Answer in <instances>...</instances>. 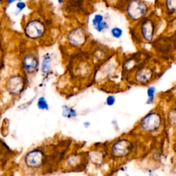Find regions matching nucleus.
<instances>
[{
    "mask_svg": "<svg viewBox=\"0 0 176 176\" xmlns=\"http://www.w3.org/2000/svg\"><path fill=\"white\" fill-rule=\"evenodd\" d=\"M136 136L122 135L107 142L106 148L110 163H125L138 152L139 141Z\"/></svg>",
    "mask_w": 176,
    "mask_h": 176,
    "instance_id": "obj_1",
    "label": "nucleus"
},
{
    "mask_svg": "<svg viewBox=\"0 0 176 176\" xmlns=\"http://www.w3.org/2000/svg\"><path fill=\"white\" fill-rule=\"evenodd\" d=\"M167 127L164 111L158 107L144 115L136 123L133 131L137 137L153 138L160 135Z\"/></svg>",
    "mask_w": 176,
    "mask_h": 176,
    "instance_id": "obj_2",
    "label": "nucleus"
},
{
    "mask_svg": "<svg viewBox=\"0 0 176 176\" xmlns=\"http://www.w3.org/2000/svg\"><path fill=\"white\" fill-rule=\"evenodd\" d=\"M160 18L154 12L151 13L130 30L132 37L136 44H151L157 38L160 29Z\"/></svg>",
    "mask_w": 176,
    "mask_h": 176,
    "instance_id": "obj_3",
    "label": "nucleus"
},
{
    "mask_svg": "<svg viewBox=\"0 0 176 176\" xmlns=\"http://www.w3.org/2000/svg\"><path fill=\"white\" fill-rule=\"evenodd\" d=\"M121 68V61H118L114 55L110 57L100 63L96 65L94 70L92 82L98 85H103L116 76Z\"/></svg>",
    "mask_w": 176,
    "mask_h": 176,
    "instance_id": "obj_4",
    "label": "nucleus"
},
{
    "mask_svg": "<svg viewBox=\"0 0 176 176\" xmlns=\"http://www.w3.org/2000/svg\"><path fill=\"white\" fill-rule=\"evenodd\" d=\"M160 75V71L156 63L151 61V58L142 63L132 75L129 77V82L133 85H149Z\"/></svg>",
    "mask_w": 176,
    "mask_h": 176,
    "instance_id": "obj_5",
    "label": "nucleus"
},
{
    "mask_svg": "<svg viewBox=\"0 0 176 176\" xmlns=\"http://www.w3.org/2000/svg\"><path fill=\"white\" fill-rule=\"evenodd\" d=\"M151 13V6L145 0H127L124 5L125 15L133 25L138 23Z\"/></svg>",
    "mask_w": 176,
    "mask_h": 176,
    "instance_id": "obj_6",
    "label": "nucleus"
},
{
    "mask_svg": "<svg viewBox=\"0 0 176 176\" xmlns=\"http://www.w3.org/2000/svg\"><path fill=\"white\" fill-rule=\"evenodd\" d=\"M151 58V54L148 52L144 51H140L123 58L121 61V70L123 76L128 79L142 63Z\"/></svg>",
    "mask_w": 176,
    "mask_h": 176,
    "instance_id": "obj_7",
    "label": "nucleus"
},
{
    "mask_svg": "<svg viewBox=\"0 0 176 176\" xmlns=\"http://www.w3.org/2000/svg\"><path fill=\"white\" fill-rule=\"evenodd\" d=\"M85 153L87 163L96 168H103L110 162L106 146H92Z\"/></svg>",
    "mask_w": 176,
    "mask_h": 176,
    "instance_id": "obj_8",
    "label": "nucleus"
},
{
    "mask_svg": "<svg viewBox=\"0 0 176 176\" xmlns=\"http://www.w3.org/2000/svg\"><path fill=\"white\" fill-rule=\"evenodd\" d=\"M151 44L153 50L159 57L168 60L173 57L175 50L171 37L156 38Z\"/></svg>",
    "mask_w": 176,
    "mask_h": 176,
    "instance_id": "obj_9",
    "label": "nucleus"
},
{
    "mask_svg": "<svg viewBox=\"0 0 176 176\" xmlns=\"http://www.w3.org/2000/svg\"><path fill=\"white\" fill-rule=\"evenodd\" d=\"M78 61L79 62L76 63V65L74 66V76L80 81H85L87 80H90V79L91 80L94 70L92 65L91 57L89 59L85 57L83 58L81 56Z\"/></svg>",
    "mask_w": 176,
    "mask_h": 176,
    "instance_id": "obj_10",
    "label": "nucleus"
},
{
    "mask_svg": "<svg viewBox=\"0 0 176 176\" xmlns=\"http://www.w3.org/2000/svg\"><path fill=\"white\" fill-rule=\"evenodd\" d=\"M66 39L70 47L79 49L85 46L89 39V35L85 28L76 26L68 32Z\"/></svg>",
    "mask_w": 176,
    "mask_h": 176,
    "instance_id": "obj_11",
    "label": "nucleus"
},
{
    "mask_svg": "<svg viewBox=\"0 0 176 176\" xmlns=\"http://www.w3.org/2000/svg\"><path fill=\"white\" fill-rule=\"evenodd\" d=\"M46 31L45 23L38 18L30 19L24 26V33L30 39L38 40L44 36Z\"/></svg>",
    "mask_w": 176,
    "mask_h": 176,
    "instance_id": "obj_12",
    "label": "nucleus"
},
{
    "mask_svg": "<svg viewBox=\"0 0 176 176\" xmlns=\"http://www.w3.org/2000/svg\"><path fill=\"white\" fill-rule=\"evenodd\" d=\"M85 163H87L86 153L78 151L70 153L64 161L65 168L69 170L85 168Z\"/></svg>",
    "mask_w": 176,
    "mask_h": 176,
    "instance_id": "obj_13",
    "label": "nucleus"
},
{
    "mask_svg": "<svg viewBox=\"0 0 176 176\" xmlns=\"http://www.w3.org/2000/svg\"><path fill=\"white\" fill-rule=\"evenodd\" d=\"M44 159V151L39 149H34L26 153L23 158V162L27 168L30 169H37L43 164Z\"/></svg>",
    "mask_w": 176,
    "mask_h": 176,
    "instance_id": "obj_14",
    "label": "nucleus"
},
{
    "mask_svg": "<svg viewBox=\"0 0 176 176\" xmlns=\"http://www.w3.org/2000/svg\"><path fill=\"white\" fill-rule=\"evenodd\" d=\"M24 86H25V81L22 76L20 75H13L6 80V90L13 96H16L19 95L23 91Z\"/></svg>",
    "mask_w": 176,
    "mask_h": 176,
    "instance_id": "obj_15",
    "label": "nucleus"
},
{
    "mask_svg": "<svg viewBox=\"0 0 176 176\" xmlns=\"http://www.w3.org/2000/svg\"><path fill=\"white\" fill-rule=\"evenodd\" d=\"M22 68L27 75H32L36 73L39 66V59L34 52H31L23 56L22 61Z\"/></svg>",
    "mask_w": 176,
    "mask_h": 176,
    "instance_id": "obj_16",
    "label": "nucleus"
},
{
    "mask_svg": "<svg viewBox=\"0 0 176 176\" xmlns=\"http://www.w3.org/2000/svg\"><path fill=\"white\" fill-rule=\"evenodd\" d=\"M86 0H65V8L68 13L73 14L85 13L87 10ZM86 13V11H85Z\"/></svg>",
    "mask_w": 176,
    "mask_h": 176,
    "instance_id": "obj_17",
    "label": "nucleus"
},
{
    "mask_svg": "<svg viewBox=\"0 0 176 176\" xmlns=\"http://www.w3.org/2000/svg\"><path fill=\"white\" fill-rule=\"evenodd\" d=\"M161 8L164 15L168 18H176V0H163Z\"/></svg>",
    "mask_w": 176,
    "mask_h": 176,
    "instance_id": "obj_18",
    "label": "nucleus"
},
{
    "mask_svg": "<svg viewBox=\"0 0 176 176\" xmlns=\"http://www.w3.org/2000/svg\"><path fill=\"white\" fill-rule=\"evenodd\" d=\"M52 63H53V59L50 53H46L43 56L41 63V72L43 75H46L51 71Z\"/></svg>",
    "mask_w": 176,
    "mask_h": 176,
    "instance_id": "obj_19",
    "label": "nucleus"
},
{
    "mask_svg": "<svg viewBox=\"0 0 176 176\" xmlns=\"http://www.w3.org/2000/svg\"><path fill=\"white\" fill-rule=\"evenodd\" d=\"M167 126L171 129H176V111L171 106L164 111Z\"/></svg>",
    "mask_w": 176,
    "mask_h": 176,
    "instance_id": "obj_20",
    "label": "nucleus"
},
{
    "mask_svg": "<svg viewBox=\"0 0 176 176\" xmlns=\"http://www.w3.org/2000/svg\"><path fill=\"white\" fill-rule=\"evenodd\" d=\"M61 115L63 118L67 119L76 118L78 116V111L75 107L68 105H63L61 107Z\"/></svg>",
    "mask_w": 176,
    "mask_h": 176,
    "instance_id": "obj_21",
    "label": "nucleus"
},
{
    "mask_svg": "<svg viewBox=\"0 0 176 176\" xmlns=\"http://www.w3.org/2000/svg\"><path fill=\"white\" fill-rule=\"evenodd\" d=\"M157 88L154 85H149L147 88V98L145 104L147 105H153L156 101Z\"/></svg>",
    "mask_w": 176,
    "mask_h": 176,
    "instance_id": "obj_22",
    "label": "nucleus"
},
{
    "mask_svg": "<svg viewBox=\"0 0 176 176\" xmlns=\"http://www.w3.org/2000/svg\"><path fill=\"white\" fill-rule=\"evenodd\" d=\"M124 34V31L121 27L114 26L110 29V34L111 37L114 39H121Z\"/></svg>",
    "mask_w": 176,
    "mask_h": 176,
    "instance_id": "obj_23",
    "label": "nucleus"
},
{
    "mask_svg": "<svg viewBox=\"0 0 176 176\" xmlns=\"http://www.w3.org/2000/svg\"><path fill=\"white\" fill-rule=\"evenodd\" d=\"M105 20V16L102 13H96L93 16L92 19L91 21V26H92L93 28H94L95 27L97 26L98 25H99L100 23H101L103 21Z\"/></svg>",
    "mask_w": 176,
    "mask_h": 176,
    "instance_id": "obj_24",
    "label": "nucleus"
},
{
    "mask_svg": "<svg viewBox=\"0 0 176 176\" xmlns=\"http://www.w3.org/2000/svg\"><path fill=\"white\" fill-rule=\"evenodd\" d=\"M37 106L40 110L48 111L50 109V106H49L46 98L44 96H41L38 98L37 102Z\"/></svg>",
    "mask_w": 176,
    "mask_h": 176,
    "instance_id": "obj_25",
    "label": "nucleus"
},
{
    "mask_svg": "<svg viewBox=\"0 0 176 176\" xmlns=\"http://www.w3.org/2000/svg\"><path fill=\"white\" fill-rule=\"evenodd\" d=\"M116 103V97L114 94H109L105 98V103L107 107H113Z\"/></svg>",
    "mask_w": 176,
    "mask_h": 176,
    "instance_id": "obj_26",
    "label": "nucleus"
},
{
    "mask_svg": "<svg viewBox=\"0 0 176 176\" xmlns=\"http://www.w3.org/2000/svg\"><path fill=\"white\" fill-rule=\"evenodd\" d=\"M16 6H17V9H18V10H17V11H18V13H17V14H19L21 11H22V10L26 8V4L23 2H19L18 3H17Z\"/></svg>",
    "mask_w": 176,
    "mask_h": 176,
    "instance_id": "obj_27",
    "label": "nucleus"
},
{
    "mask_svg": "<svg viewBox=\"0 0 176 176\" xmlns=\"http://www.w3.org/2000/svg\"><path fill=\"white\" fill-rule=\"evenodd\" d=\"M111 123H112V125H113V127H114V128L115 129V130H116V131H119L120 128H119L118 123L116 120H114V121H112Z\"/></svg>",
    "mask_w": 176,
    "mask_h": 176,
    "instance_id": "obj_28",
    "label": "nucleus"
},
{
    "mask_svg": "<svg viewBox=\"0 0 176 176\" xmlns=\"http://www.w3.org/2000/svg\"><path fill=\"white\" fill-rule=\"evenodd\" d=\"M91 125V123L89 121H85L83 122V126L85 129H89Z\"/></svg>",
    "mask_w": 176,
    "mask_h": 176,
    "instance_id": "obj_29",
    "label": "nucleus"
},
{
    "mask_svg": "<svg viewBox=\"0 0 176 176\" xmlns=\"http://www.w3.org/2000/svg\"><path fill=\"white\" fill-rule=\"evenodd\" d=\"M171 37H172V41H173L174 50L175 51H176V33H174Z\"/></svg>",
    "mask_w": 176,
    "mask_h": 176,
    "instance_id": "obj_30",
    "label": "nucleus"
},
{
    "mask_svg": "<svg viewBox=\"0 0 176 176\" xmlns=\"http://www.w3.org/2000/svg\"><path fill=\"white\" fill-rule=\"evenodd\" d=\"M171 107L173 109V110L176 111V98L173 100V101L172 102V104L171 105Z\"/></svg>",
    "mask_w": 176,
    "mask_h": 176,
    "instance_id": "obj_31",
    "label": "nucleus"
},
{
    "mask_svg": "<svg viewBox=\"0 0 176 176\" xmlns=\"http://www.w3.org/2000/svg\"><path fill=\"white\" fill-rule=\"evenodd\" d=\"M16 1L21 2V1H22V0H8V4H10V3H12L15 2Z\"/></svg>",
    "mask_w": 176,
    "mask_h": 176,
    "instance_id": "obj_32",
    "label": "nucleus"
},
{
    "mask_svg": "<svg viewBox=\"0 0 176 176\" xmlns=\"http://www.w3.org/2000/svg\"><path fill=\"white\" fill-rule=\"evenodd\" d=\"M58 2L59 4H63L65 3V0H58Z\"/></svg>",
    "mask_w": 176,
    "mask_h": 176,
    "instance_id": "obj_33",
    "label": "nucleus"
},
{
    "mask_svg": "<svg viewBox=\"0 0 176 176\" xmlns=\"http://www.w3.org/2000/svg\"><path fill=\"white\" fill-rule=\"evenodd\" d=\"M125 176H131L130 175H129V174H126V175Z\"/></svg>",
    "mask_w": 176,
    "mask_h": 176,
    "instance_id": "obj_34",
    "label": "nucleus"
}]
</instances>
